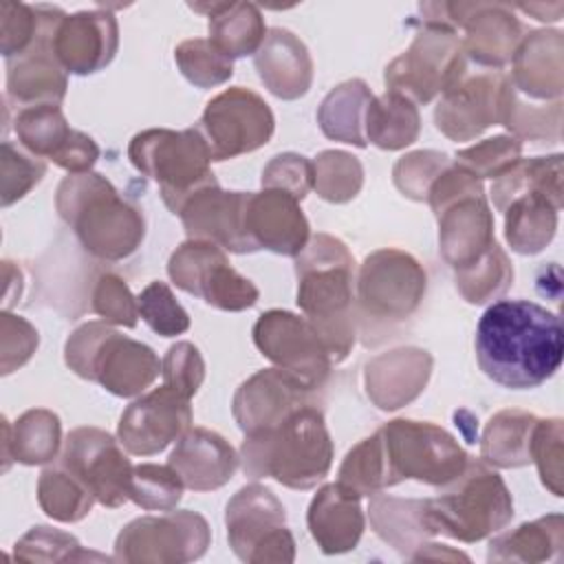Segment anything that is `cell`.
Here are the masks:
<instances>
[{"label":"cell","instance_id":"obj_1","mask_svg":"<svg viewBox=\"0 0 564 564\" xmlns=\"http://www.w3.org/2000/svg\"><path fill=\"white\" fill-rule=\"evenodd\" d=\"M562 355L564 330L557 313L531 300H498L478 319V366L502 388L542 386L560 370Z\"/></svg>","mask_w":564,"mask_h":564},{"label":"cell","instance_id":"obj_2","mask_svg":"<svg viewBox=\"0 0 564 564\" xmlns=\"http://www.w3.org/2000/svg\"><path fill=\"white\" fill-rule=\"evenodd\" d=\"M297 306L328 346L333 364L355 344V260L346 245L315 234L295 256Z\"/></svg>","mask_w":564,"mask_h":564},{"label":"cell","instance_id":"obj_3","mask_svg":"<svg viewBox=\"0 0 564 564\" xmlns=\"http://www.w3.org/2000/svg\"><path fill=\"white\" fill-rule=\"evenodd\" d=\"M242 469L251 478H275L291 489H311L333 465V441L324 414L306 403L280 423L245 434Z\"/></svg>","mask_w":564,"mask_h":564},{"label":"cell","instance_id":"obj_4","mask_svg":"<svg viewBox=\"0 0 564 564\" xmlns=\"http://www.w3.org/2000/svg\"><path fill=\"white\" fill-rule=\"evenodd\" d=\"M57 212L73 227L82 247L101 260H123L145 236L141 209L126 200L115 185L97 174H68L55 196Z\"/></svg>","mask_w":564,"mask_h":564},{"label":"cell","instance_id":"obj_5","mask_svg":"<svg viewBox=\"0 0 564 564\" xmlns=\"http://www.w3.org/2000/svg\"><path fill=\"white\" fill-rule=\"evenodd\" d=\"M443 489L423 502V522L432 535L478 542L513 518L511 494L485 460H467L463 474Z\"/></svg>","mask_w":564,"mask_h":564},{"label":"cell","instance_id":"obj_6","mask_svg":"<svg viewBox=\"0 0 564 564\" xmlns=\"http://www.w3.org/2000/svg\"><path fill=\"white\" fill-rule=\"evenodd\" d=\"M64 359L82 379L126 399L141 394L161 372V361L148 344L117 333L108 322L75 328L66 339Z\"/></svg>","mask_w":564,"mask_h":564},{"label":"cell","instance_id":"obj_7","mask_svg":"<svg viewBox=\"0 0 564 564\" xmlns=\"http://www.w3.org/2000/svg\"><path fill=\"white\" fill-rule=\"evenodd\" d=\"M128 156L132 165L150 176L172 214L198 189L218 183L209 170L212 156L196 128L165 130L152 128L132 137Z\"/></svg>","mask_w":564,"mask_h":564},{"label":"cell","instance_id":"obj_8","mask_svg":"<svg viewBox=\"0 0 564 564\" xmlns=\"http://www.w3.org/2000/svg\"><path fill=\"white\" fill-rule=\"evenodd\" d=\"M392 487L419 480L445 487L458 478L469 460L458 441L427 421L394 419L379 430Z\"/></svg>","mask_w":564,"mask_h":564},{"label":"cell","instance_id":"obj_9","mask_svg":"<svg viewBox=\"0 0 564 564\" xmlns=\"http://www.w3.org/2000/svg\"><path fill=\"white\" fill-rule=\"evenodd\" d=\"M465 51L456 31L423 24L412 46L390 62L383 73L386 86L410 101L427 104L443 95L465 75Z\"/></svg>","mask_w":564,"mask_h":564},{"label":"cell","instance_id":"obj_10","mask_svg":"<svg viewBox=\"0 0 564 564\" xmlns=\"http://www.w3.org/2000/svg\"><path fill=\"white\" fill-rule=\"evenodd\" d=\"M227 540L242 562H293L295 540L286 529V513L271 489L242 487L225 511Z\"/></svg>","mask_w":564,"mask_h":564},{"label":"cell","instance_id":"obj_11","mask_svg":"<svg viewBox=\"0 0 564 564\" xmlns=\"http://www.w3.org/2000/svg\"><path fill=\"white\" fill-rule=\"evenodd\" d=\"M194 128L205 139L212 161H227L269 143L275 130V119L260 95L234 86L205 106V112Z\"/></svg>","mask_w":564,"mask_h":564},{"label":"cell","instance_id":"obj_12","mask_svg":"<svg viewBox=\"0 0 564 564\" xmlns=\"http://www.w3.org/2000/svg\"><path fill=\"white\" fill-rule=\"evenodd\" d=\"M425 295V271L401 249L370 253L357 278V306L366 319L401 322L410 317Z\"/></svg>","mask_w":564,"mask_h":564},{"label":"cell","instance_id":"obj_13","mask_svg":"<svg viewBox=\"0 0 564 564\" xmlns=\"http://www.w3.org/2000/svg\"><path fill=\"white\" fill-rule=\"evenodd\" d=\"M172 282L220 311H245L258 302L256 284L229 267L225 249L207 240L183 242L167 262Z\"/></svg>","mask_w":564,"mask_h":564},{"label":"cell","instance_id":"obj_14","mask_svg":"<svg viewBox=\"0 0 564 564\" xmlns=\"http://www.w3.org/2000/svg\"><path fill=\"white\" fill-rule=\"evenodd\" d=\"M209 524L194 511L143 516L121 529L115 542L119 562H192L209 546Z\"/></svg>","mask_w":564,"mask_h":564},{"label":"cell","instance_id":"obj_15","mask_svg":"<svg viewBox=\"0 0 564 564\" xmlns=\"http://www.w3.org/2000/svg\"><path fill=\"white\" fill-rule=\"evenodd\" d=\"M253 341L258 350L278 368L300 377L311 388H322L333 357L317 328L291 311H267L253 326Z\"/></svg>","mask_w":564,"mask_h":564},{"label":"cell","instance_id":"obj_16","mask_svg":"<svg viewBox=\"0 0 564 564\" xmlns=\"http://www.w3.org/2000/svg\"><path fill=\"white\" fill-rule=\"evenodd\" d=\"M119 445L99 427H75L68 432L59 458V465L108 509H117L130 500L134 467Z\"/></svg>","mask_w":564,"mask_h":564},{"label":"cell","instance_id":"obj_17","mask_svg":"<svg viewBox=\"0 0 564 564\" xmlns=\"http://www.w3.org/2000/svg\"><path fill=\"white\" fill-rule=\"evenodd\" d=\"M192 419L189 399L163 383L126 408L117 436L128 454L154 456L178 441L192 427Z\"/></svg>","mask_w":564,"mask_h":564},{"label":"cell","instance_id":"obj_18","mask_svg":"<svg viewBox=\"0 0 564 564\" xmlns=\"http://www.w3.org/2000/svg\"><path fill=\"white\" fill-rule=\"evenodd\" d=\"M511 90V82L500 73L460 79L443 93L434 110L436 128L452 141H469L485 128L505 123Z\"/></svg>","mask_w":564,"mask_h":564},{"label":"cell","instance_id":"obj_19","mask_svg":"<svg viewBox=\"0 0 564 564\" xmlns=\"http://www.w3.org/2000/svg\"><path fill=\"white\" fill-rule=\"evenodd\" d=\"M449 13L445 26H463L467 37L463 42L465 55L480 66L500 68L509 64L524 40V26L513 15L511 4L500 2H458L443 4Z\"/></svg>","mask_w":564,"mask_h":564},{"label":"cell","instance_id":"obj_20","mask_svg":"<svg viewBox=\"0 0 564 564\" xmlns=\"http://www.w3.org/2000/svg\"><path fill=\"white\" fill-rule=\"evenodd\" d=\"M317 390L282 368L258 370L234 397V419L245 434L271 427L293 410L313 403Z\"/></svg>","mask_w":564,"mask_h":564},{"label":"cell","instance_id":"obj_21","mask_svg":"<svg viewBox=\"0 0 564 564\" xmlns=\"http://www.w3.org/2000/svg\"><path fill=\"white\" fill-rule=\"evenodd\" d=\"M245 236L253 251L269 249L295 258L308 242V223L300 200L282 189L247 192Z\"/></svg>","mask_w":564,"mask_h":564},{"label":"cell","instance_id":"obj_22","mask_svg":"<svg viewBox=\"0 0 564 564\" xmlns=\"http://www.w3.org/2000/svg\"><path fill=\"white\" fill-rule=\"evenodd\" d=\"M119 46V26L108 11H79L64 15L53 33V53L59 66L73 75H90L106 68Z\"/></svg>","mask_w":564,"mask_h":564},{"label":"cell","instance_id":"obj_23","mask_svg":"<svg viewBox=\"0 0 564 564\" xmlns=\"http://www.w3.org/2000/svg\"><path fill=\"white\" fill-rule=\"evenodd\" d=\"M247 192H225L218 183L192 194L178 216L192 240H207L231 253H253L245 236Z\"/></svg>","mask_w":564,"mask_h":564},{"label":"cell","instance_id":"obj_24","mask_svg":"<svg viewBox=\"0 0 564 564\" xmlns=\"http://www.w3.org/2000/svg\"><path fill=\"white\" fill-rule=\"evenodd\" d=\"M436 218L441 253L454 271L478 262L496 242L494 216L485 200V192L467 194L449 203Z\"/></svg>","mask_w":564,"mask_h":564},{"label":"cell","instance_id":"obj_25","mask_svg":"<svg viewBox=\"0 0 564 564\" xmlns=\"http://www.w3.org/2000/svg\"><path fill=\"white\" fill-rule=\"evenodd\" d=\"M167 465L181 476L187 489L212 491L234 478L238 456L218 432L207 427H189L176 441Z\"/></svg>","mask_w":564,"mask_h":564},{"label":"cell","instance_id":"obj_26","mask_svg":"<svg viewBox=\"0 0 564 564\" xmlns=\"http://www.w3.org/2000/svg\"><path fill=\"white\" fill-rule=\"evenodd\" d=\"M432 357L421 348H397L366 366L368 397L381 410H397L425 390Z\"/></svg>","mask_w":564,"mask_h":564},{"label":"cell","instance_id":"obj_27","mask_svg":"<svg viewBox=\"0 0 564 564\" xmlns=\"http://www.w3.org/2000/svg\"><path fill=\"white\" fill-rule=\"evenodd\" d=\"M308 531L322 553L335 555L357 546L364 533V511L359 496L337 482L324 485L308 505Z\"/></svg>","mask_w":564,"mask_h":564},{"label":"cell","instance_id":"obj_28","mask_svg":"<svg viewBox=\"0 0 564 564\" xmlns=\"http://www.w3.org/2000/svg\"><path fill=\"white\" fill-rule=\"evenodd\" d=\"M562 31H533L524 35L513 55L511 86L533 99L560 101L564 90Z\"/></svg>","mask_w":564,"mask_h":564},{"label":"cell","instance_id":"obj_29","mask_svg":"<svg viewBox=\"0 0 564 564\" xmlns=\"http://www.w3.org/2000/svg\"><path fill=\"white\" fill-rule=\"evenodd\" d=\"M256 68L264 86L280 99L306 95L313 79V62L306 46L286 29H271L256 53Z\"/></svg>","mask_w":564,"mask_h":564},{"label":"cell","instance_id":"obj_30","mask_svg":"<svg viewBox=\"0 0 564 564\" xmlns=\"http://www.w3.org/2000/svg\"><path fill=\"white\" fill-rule=\"evenodd\" d=\"M189 9L209 15V42L229 59L258 53L267 37L260 9L251 2H192Z\"/></svg>","mask_w":564,"mask_h":564},{"label":"cell","instance_id":"obj_31","mask_svg":"<svg viewBox=\"0 0 564 564\" xmlns=\"http://www.w3.org/2000/svg\"><path fill=\"white\" fill-rule=\"evenodd\" d=\"M562 203L544 194H524L513 198L505 214V238L516 253H540L555 236L557 212Z\"/></svg>","mask_w":564,"mask_h":564},{"label":"cell","instance_id":"obj_32","mask_svg":"<svg viewBox=\"0 0 564 564\" xmlns=\"http://www.w3.org/2000/svg\"><path fill=\"white\" fill-rule=\"evenodd\" d=\"M372 99L370 88L361 79H348L335 86L322 101L317 110V123L322 132L341 143L366 148V108Z\"/></svg>","mask_w":564,"mask_h":564},{"label":"cell","instance_id":"obj_33","mask_svg":"<svg viewBox=\"0 0 564 564\" xmlns=\"http://www.w3.org/2000/svg\"><path fill=\"white\" fill-rule=\"evenodd\" d=\"M564 542L562 516L551 513L533 522H524L509 533H500L489 542V562H544L560 560Z\"/></svg>","mask_w":564,"mask_h":564},{"label":"cell","instance_id":"obj_34","mask_svg":"<svg viewBox=\"0 0 564 564\" xmlns=\"http://www.w3.org/2000/svg\"><path fill=\"white\" fill-rule=\"evenodd\" d=\"M538 416L524 410H502L489 419L480 441L487 465L511 469L531 463V436Z\"/></svg>","mask_w":564,"mask_h":564},{"label":"cell","instance_id":"obj_35","mask_svg":"<svg viewBox=\"0 0 564 564\" xmlns=\"http://www.w3.org/2000/svg\"><path fill=\"white\" fill-rule=\"evenodd\" d=\"M419 130V110L408 97L386 90L381 97L370 99L364 121L366 141L381 150H401L416 141Z\"/></svg>","mask_w":564,"mask_h":564},{"label":"cell","instance_id":"obj_36","mask_svg":"<svg viewBox=\"0 0 564 564\" xmlns=\"http://www.w3.org/2000/svg\"><path fill=\"white\" fill-rule=\"evenodd\" d=\"M423 502L425 500H403L394 496H383L381 491L370 500V522L381 540L392 544L397 551L410 557L412 549H421L430 529L423 522Z\"/></svg>","mask_w":564,"mask_h":564},{"label":"cell","instance_id":"obj_37","mask_svg":"<svg viewBox=\"0 0 564 564\" xmlns=\"http://www.w3.org/2000/svg\"><path fill=\"white\" fill-rule=\"evenodd\" d=\"M524 194H544L562 203V154L520 159L511 170L494 178L491 198L498 212Z\"/></svg>","mask_w":564,"mask_h":564},{"label":"cell","instance_id":"obj_38","mask_svg":"<svg viewBox=\"0 0 564 564\" xmlns=\"http://www.w3.org/2000/svg\"><path fill=\"white\" fill-rule=\"evenodd\" d=\"M15 134L33 156L55 159L73 134L59 106L37 104L22 106L15 115Z\"/></svg>","mask_w":564,"mask_h":564},{"label":"cell","instance_id":"obj_39","mask_svg":"<svg viewBox=\"0 0 564 564\" xmlns=\"http://www.w3.org/2000/svg\"><path fill=\"white\" fill-rule=\"evenodd\" d=\"M37 500L44 513L59 522H79L97 502L95 496L62 465L40 474Z\"/></svg>","mask_w":564,"mask_h":564},{"label":"cell","instance_id":"obj_40","mask_svg":"<svg viewBox=\"0 0 564 564\" xmlns=\"http://www.w3.org/2000/svg\"><path fill=\"white\" fill-rule=\"evenodd\" d=\"M339 487L355 496H375L381 489L392 487L390 474H388V463L383 454V443L379 436V430L357 443L344 458L339 467Z\"/></svg>","mask_w":564,"mask_h":564},{"label":"cell","instance_id":"obj_41","mask_svg":"<svg viewBox=\"0 0 564 564\" xmlns=\"http://www.w3.org/2000/svg\"><path fill=\"white\" fill-rule=\"evenodd\" d=\"M454 273L456 286L469 304H485L491 297L505 293L513 282V267L498 242H494L478 262Z\"/></svg>","mask_w":564,"mask_h":564},{"label":"cell","instance_id":"obj_42","mask_svg":"<svg viewBox=\"0 0 564 564\" xmlns=\"http://www.w3.org/2000/svg\"><path fill=\"white\" fill-rule=\"evenodd\" d=\"M364 170L357 156L341 150H324L313 161V187L324 200L346 203L361 189Z\"/></svg>","mask_w":564,"mask_h":564},{"label":"cell","instance_id":"obj_43","mask_svg":"<svg viewBox=\"0 0 564 564\" xmlns=\"http://www.w3.org/2000/svg\"><path fill=\"white\" fill-rule=\"evenodd\" d=\"M59 419L51 410L24 412L15 421V460L24 465L53 460L59 447Z\"/></svg>","mask_w":564,"mask_h":564},{"label":"cell","instance_id":"obj_44","mask_svg":"<svg viewBox=\"0 0 564 564\" xmlns=\"http://www.w3.org/2000/svg\"><path fill=\"white\" fill-rule=\"evenodd\" d=\"M174 59L183 77L198 88H214L225 84L234 75L231 59L216 48L209 37L185 40L176 46Z\"/></svg>","mask_w":564,"mask_h":564},{"label":"cell","instance_id":"obj_45","mask_svg":"<svg viewBox=\"0 0 564 564\" xmlns=\"http://www.w3.org/2000/svg\"><path fill=\"white\" fill-rule=\"evenodd\" d=\"M183 480L170 465H134L130 500L148 511H172L181 502Z\"/></svg>","mask_w":564,"mask_h":564},{"label":"cell","instance_id":"obj_46","mask_svg":"<svg viewBox=\"0 0 564 564\" xmlns=\"http://www.w3.org/2000/svg\"><path fill=\"white\" fill-rule=\"evenodd\" d=\"M15 557L22 562H75V560H108L99 553H86L77 538L51 527H33L15 544Z\"/></svg>","mask_w":564,"mask_h":564},{"label":"cell","instance_id":"obj_47","mask_svg":"<svg viewBox=\"0 0 564 564\" xmlns=\"http://www.w3.org/2000/svg\"><path fill=\"white\" fill-rule=\"evenodd\" d=\"M139 315L161 337H174L189 328L187 311L176 302L172 289L154 280L137 295Z\"/></svg>","mask_w":564,"mask_h":564},{"label":"cell","instance_id":"obj_48","mask_svg":"<svg viewBox=\"0 0 564 564\" xmlns=\"http://www.w3.org/2000/svg\"><path fill=\"white\" fill-rule=\"evenodd\" d=\"M522 143L513 137H491L478 145L456 152V163L467 167L476 178H498L520 161Z\"/></svg>","mask_w":564,"mask_h":564},{"label":"cell","instance_id":"obj_49","mask_svg":"<svg viewBox=\"0 0 564 564\" xmlns=\"http://www.w3.org/2000/svg\"><path fill=\"white\" fill-rule=\"evenodd\" d=\"M531 463L538 465L542 485L562 496V419H538L531 436Z\"/></svg>","mask_w":564,"mask_h":564},{"label":"cell","instance_id":"obj_50","mask_svg":"<svg viewBox=\"0 0 564 564\" xmlns=\"http://www.w3.org/2000/svg\"><path fill=\"white\" fill-rule=\"evenodd\" d=\"M449 156L434 150H419L412 154H405L394 165V185L403 192V196L412 200H425L427 189L434 183V178L449 165Z\"/></svg>","mask_w":564,"mask_h":564},{"label":"cell","instance_id":"obj_51","mask_svg":"<svg viewBox=\"0 0 564 564\" xmlns=\"http://www.w3.org/2000/svg\"><path fill=\"white\" fill-rule=\"evenodd\" d=\"M90 308L108 324L134 328L139 317L137 297L117 273H101L93 286Z\"/></svg>","mask_w":564,"mask_h":564},{"label":"cell","instance_id":"obj_52","mask_svg":"<svg viewBox=\"0 0 564 564\" xmlns=\"http://www.w3.org/2000/svg\"><path fill=\"white\" fill-rule=\"evenodd\" d=\"M161 375L165 386L192 399L205 379V361L194 344L178 341L167 348L161 364Z\"/></svg>","mask_w":564,"mask_h":564},{"label":"cell","instance_id":"obj_53","mask_svg":"<svg viewBox=\"0 0 564 564\" xmlns=\"http://www.w3.org/2000/svg\"><path fill=\"white\" fill-rule=\"evenodd\" d=\"M264 189H282L302 200L313 187V163L295 152L278 154L262 170Z\"/></svg>","mask_w":564,"mask_h":564},{"label":"cell","instance_id":"obj_54","mask_svg":"<svg viewBox=\"0 0 564 564\" xmlns=\"http://www.w3.org/2000/svg\"><path fill=\"white\" fill-rule=\"evenodd\" d=\"M2 167H4V189L2 205H11L22 198L33 185H37L46 172V163L40 156L24 154L13 148L11 141L2 143Z\"/></svg>","mask_w":564,"mask_h":564},{"label":"cell","instance_id":"obj_55","mask_svg":"<svg viewBox=\"0 0 564 564\" xmlns=\"http://www.w3.org/2000/svg\"><path fill=\"white\" fill-rule=\"evenodd\" d=\"M40 29L37 7L2 2V55L7 59L22 55Z\"/></svg>","mask_w":564,"mask_h":564},{"label":"cell","instance_id":"obj_56","mask_svg":"<svg viewBox=\"0 0 564 564\" xmlns=\"http://www.w3.org/2000/svg\"><path fill=\"white\" fill-rule=\"evenodd\" d=\"M97 156H99V148L93 141V137H88L79 130H73L70 139L59 150V154L53 159V163L68 170L70 174H82V172H90Z\"/></svg>","mask_w":564,"mask_h":564},{"label":"cell","instance_id":"obj_57","mask_svg":"<svg viewBox=\"0 0 564 564\" xmlns=\"http://www.w3.org/2000/svg\"><path fill=\"white\" fill-rule=\"evenodd\" d=\"M513 9H520L524 13L535 15V20H540V22H557L562 18L564 4L562 2H555V4H518Z\"/></svg>","mask_w":564,"mask_h":564}]
</instances>
